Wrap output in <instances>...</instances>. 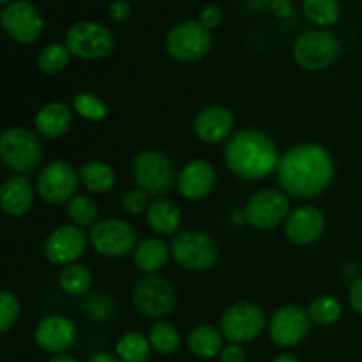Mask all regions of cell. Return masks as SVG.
<instances>
[{"mask_svg": "<svg viewBox=\"0 0 362 362\" xmlns=\"http://www.w3.org/2000/svg\"><path fill=\"white\" fill-rule=\"evenodd\" d=\"M334 161L327 148L320 144L306 141L290 147L279 158L278 182L281 191L297 200L320 197L334 180Z\"/></svg>", "mask_w": 362, "mask_h": 362, "instance_id": "obj_1", "label": "cell"}, {"mask_svg": "<svg viewBox=\"0 0 362 362\" xmlns=\"http://www.w3.org/2000/svg\"><path fill=\"white\" fill-rule=\"evenodd\" d=\"M223 158L232 175L255 182L276 173L281 156L271 134L257 127H246L230 136Z\"/></svg>", "mask_w": 362, "mask_h": 362, "instance_id": "obj_2", "label": "cell"}, {"mask_svg": "<svg viewBox=\"0 0 362 362\" xmlns=\"http://www.w3.org/2000/svg\"><path fill=\"white\" fill-rule=\"evenodd\" d=\"M172 258L179 267L189 272L211 271L219 258V246L204 230H180L170 244Z\"/></svg>", "mask_w": 362, "mask_h": 362, "instance_id": "obj_3", "label": "cell"}, {"mask_svg": "<svg viewBox=\"0 0 362 362\" xmlns=\"http://www.w3.org/2000/svg\"><path fill=\"white\" fill-rule=\"evenodd\" d=\"M0 161L16 175L30 173L41 165L42 145L34 131L11 126L0 134Z\"/></svg>", "mask_w": 362, "mask_h": 362, "instance_id": "obj_4", "label": "cell"}, {"mask_svg": "<svg viewBox=\"0 0 362 362\" xmlns=\"http://www.w3.org/2000/svg\"><path fill=\"white\" fill-rule=\"evenodd\" d=\"M131 175L138 189L156 198L168 193L177 182L172 159L158 148H144L138 152L131 163Z\"/></svg>", "mask_w": 362, "mask_h": 362, "instance_id": "obj_5", "label": "cell"}, {"mask_svg": "<svg viewBox=\"0 0 362 362\" xmlns=\"http://www.w3.org/2000/svg\"><path fill=\"white\" fill-rule=\"evenodd\" d=\"M341 53V42L334 32L327 28L306 30L296 39L292 46V57L297 66L304 71H324L338 60Z\"/></svg>", "mask_w": 362, "mask_h": 362, "instance_id": "obj_6", "label": "cell"}, {"mask_svg": "<svg viewBox=\"0 0 362 362\" xmlns=\"http://www.w3.org/2000/svg\"><path fill=\"white\" fill-rule=\"evenodd\" d=\"M64 45L76 59L101 60L112 55L115 37L108 27L98 21H76L66 30Z\"/></svg>", "mask_w": 362, "mask_h": 362, "instance_id": "obj_7", "label": "cell"}, {"mask_svg": "<svg viewBox=\"0 0 362 362\" xmlns=\"http://www.w3.org/2000/svg\"><path fill=\"white\" fill-rule=\"evenodd\" d=\"M88 243L101 257L124 258L136 250L138 232L126 219H99L88 232Z\"/></svg>", "mask_w": 362, "mask_h": 362, "instance_id": "obj_8", "label": "cell"}, {"mask_svg": "<svg viewBox=\"0 0 362 362\" xmlns=\"http://www.w3.org/2000/svg\"><path fill=\"white\" fill-rule=\"evenodd\" d=\"M267 327V317L260 304L253 300H239L225 310L219 322L223 336L228 343H251Z\"/></svg>", "mask_w": 362, "mask_h": 362, "instance_id": "obj_9", "label": "cell"}, {"mask_svg": "<svg viewBox=\"0 0 362 362\" xmlns=\"http://www.w3.org/2000/svg\"><path fill=\"white\" fill-rule=\"evenodd\" d=\"M290 198L278 187H264L250 197L243 209V219L257 230H274L290 214Z\"/></svg>", "mask_w": 362, "mask_h": 362, "instance_id": "obj_10", "label": "cell"}, {"mask_svg": "<svg viewBox=\"0 0 362 362\" xmlns=\"http://www.w3.org/2000/svg\"><path fill=\"white\" fill-rule=\"evenodd\" d=\"M133 304L138 313L161 320L175 310V286L161 274H145L134 283Z\"/></svg>", "mask_w": 362, "mask_h": 362, "instance_id": "obj_11", "label": "cell"}, {"mask_svg": "<svg viewBox=\"0 0 362 362\" xmlns=\"http://www.w3.org/2000/svg\"><path fill=\"white\" fill-rule=\"evenodd\" d=\"M165 48L173 60L193 64L205 59L212 48L211 30L198 23V20H187L177 23L166 34Z\"/></svg>", "mask_w": 362, "mask_h": 362, "instance_id": "obj_12", "label": "cell"}, {"mask_svg": "<svg viewBox=\"0 0 362 362\" xmlns=\"http://www.w3.org/2000/svg\"><path fill=\"white\" fill-rule=\"evenodd\" d=\"M80 186V173L71 163L57 159L42 166L35 179V191L42 202L49 205L67 204L76 197Z\"/></svg>", "mask_w": 362, "mask_h": 362, "instance_id": "obj_13", "label": "cell"}, {"mask_svg": "<svg viewBox=\"0 0 362 362\" xmlns=\"http://www.w3.org/2000/svg\"><path fill=\"white\" fill-rule=\"evenodd\" d=\"M311 318L300 304H285L278 308L269 320V338L279 349L299 346L311 331Z\"/></svg>", "mask_w": 362, "mask_h": 362, "instance_id": "obj_14", "label": "cell"}, {"mask_svg": "<svg viewBox=\"0 0 362 362\" xmlns=\"http://www.w3.org/2000/svg\"><path fill=\"white\" fill-rule=\"evenodd\" d=\"M0 25L9 37L21 45H32L45 32V20L28 0L9 2L0 13Z\"/></svg>", "mask_w": 362, "mask_h": 362, "instance_id": "obj_15", "label": "cell"}, {"mask_svg": "<svg viewBox=\"0 0 362 362\" xmlns=\"http://www.w3.org/2000/svg\"><path fill=\"white\" fill-rule=\"evenodd\" d=\"M88 235L83 228L76 225H60L49 232L46 237L45 246H42V255L52 265H66L74 264L81 255L87 251Z\"/></svg>", "mask_w": 362, "mask_h": 362, "instance_id": "obj_16", "label": "cell"}, {"mask_svg": "<svg viewBox=\"0 0 362 362\" xmlns=\"http://www.w3.org/2000/svg\"><path fill=\"white\" fill-rule=\"evenodd\" d=\"M76 338V325L64 315H48V317L41 318L34 331V339L39 349L52 356L66 354L67 350L73 349Z\"/></svg>", "mask_w": 362, "mask_h": 362, "instance_id": "obj_17", "label": "cell"}, {"mask_svg": "<svg viewBox=\"0 0 362 362\" xmlns=\"http://www.w3.org/2000/svg\"><path fill=\"white\" fill-rule=\"evenodd\" d=\"M235 127V117L232 110L223 105H209L197 113L193 120V131L200 141L207 145H218L228 141Z\"/></svg>", "mask_w": 362, "mask_h": 362, "instance_id": "obj_18", "label": "cell"}, {"mask_svg": "<svg viewBox=\"0 0 362 362\" xmlns=\"http://www.w3.org/2000/svg\"><path fill=\"white\" fill-rule=\"evenodd\" d=\"M325 232V216L315 205H300L290 211L285 221V235L296 246L315 244Z\"/></svg>", "mask_w": 362, "mask_h": 362, "instance_id": "obj_19", "label": "cell"}, {"mask_svg": "<svg viewBox=\"0 0 362 362\" xmlns=\"http://www.w3.org/2000/svg\"><path fill=\"white\" fill-rule=\"evenodd\" d=\"M216 180H218V173L211 161L193 159L180 170L177 177V187L186 200L200 202L212 193Z\"/></svg>", "mask_w": 362, "mask_h": 362, "instance_id": "obj_20", "label": "cell"}, {"mask_svg": "<svg viewBox=\"0 0 362 362\" xmlns=\"http://www.w3.org/2000/svg\"><path fill=\"white\" fill-rule=\"evenodd\" d=\"M34 205V187L25 175H13L0 186V209L7 216L20 218Z\"/></svg>", "mask_w": 362, "mask_h": 362, "instance_id": "obj_21", "label": "cell"}, {"mask_svg": "<svg viewBox=\"0 0 362 362\" xmlns=\"http://www.w3.org/2000/svg\"><path fill=\"white\" fill-rule=\"evenodd\" d=\"M145 219L152 232L158 237H175L180 232L182 225V212L175 202L165 197H158L151 200Z\"/></svg>", "mask_w": 362, "mask_h": 362, "instance_id": "obj_22", "label": "cell"}, {"mask_svg": "<svg viewBox=\"0 0 362 362\" xmlns=\"http://www.w3.org/2000/svg\"><path fill=\"white\" fill-rule=\"evenodd\" d=\"M34 124L35 131L42 138H49V140L62 138L64 134L69 133L71 126H73V108L59 101L48 103L39 110Z\"/></svg>", "mask_w": 362, "mask_h": 362, "instance_id": "obj_23", "label": "cell"}, {"mask_svg": "<svg viewBox=\"0 0 362 362\" xmlns=\"http://www.w3.org/2000/svg\"><path fill=\"white\" fill-rule=\"evenodd\" d=\"M170 257H172V251H170L168 243L161 237L141 240L133 251L134 267L144 274H159V271L168 264Z\"/></svg>", "mask_w": 362, "mask_h": 362, "instance_id": "obj_24", "label": "cell"}, {"mask_svg": "<svg viewBox=\"0 0 362 362\" xmlns=\"http://www.w3.org/2000/svg\"><path fill=\"white\" fill-rule=\"evenodd\" d=\"M186 346L198 359H212L219 357L225 346V336L221 329L211 324H200L187 332Z\"/></svg>", "mask_w": 362, "mask_h": 362, "instance_id": "obj_25", "label": "cell"}, {"mask_svg": "<svg viewBox=\"0 0 362 362\" xmlns=\"http://www.w3.org/2000/svg\"><path fill=\"white\" fill-rule=\"evenodd\" d=\"M80 173V184L92 194H105L115 186V172L112 166L99 159L85 161L78 170Z\"/></svg>", "mask_w": 362, "mask_h": 362, "instance_id": "obj_26", "label": "cell"}, {"mask_svg": "<svg viewBox=\"0 0 362 362\" xmlns=\"http://www.w3.org/2000/svg\"><path fill=\"white\" fill-rule=\"evenodd\" d=\"M92 281H94V276H92L90 269L83 264H78V262L62 267L59 274L60 290L71 297L87 296L90 292Z\"/></svg>", "mask_w": 362, "mask_h": 362, "instance_id": "obj_27", "label": "cell"}, {"mask_svg": "<svg viewBox=\"0 0 362 362\" xmlns=\"http://www.w3.org/2000/svg\"><path fill=\"white\" fill-rule=\"evenodd\" d=\"M151 352L148 338L136 331L124 332L115 345V356L122 362H147Z\"/></svg>", "mask_w": 362, "mask_h": 362, "instance_id": "obj_28", "label": "cell"}, {"mask_svg": "<svg viewBox=\"0 0 362 362\" xmlns=\"http://www.w3.org/2000/svg\"><path fill=\"white\" fill-rule=\"evenodd\" d=\"M306 310L313 324L327 327V325L338 324L343 315V304L338 297L331 296V293H324V296L315 297Z\"/></svg>", "mask_w": 362, "mask_h": 362, "instance_id": "obj_29", "label": "cell"}, {"mask_svg": "<svg viewBox=\"0 0 362 362\" xmlns=\"http://www.w3.org/2000/svg\"><path fill=\"white\" fill-rule=\"evenodd\" d=\"M303 11L311 23L325 28L338 23L341 16V4L339 0H304Z\"/></svg>", "mask_w": 362, "mask_h": 362, "instance_id": "obj_30", "label": "cell"}, {"mask_svg": "<svg viewBox=\"0 0 362 362\" xmlns=\"http://www.w3.org/2000/svg\"><path fill=\"white\" fill-rule=\"evenodd\" d=\"M147 338L152 350L161 356H170L180 346V332L172 322L158 320L148 329Z\"/></svg>", "mask_w": 362, "mask_h": 362, "instance_id": "obj_31", "label": "cell"}, {"mask_svg": "<svg viewBox=\"0 0 362 362\" xmlns=\"http://www.w3.org/2000/svg\"><path fill=\"white\" fill-rule=\"evenodd\" d=\"M67 218L80 228H92L99 221V205L87 194H76L66 204Z\"/></svg>", "mask_w": 362, "mask_h": 362, "instance_id": "obj_32", "label": "cell"}, {"mask_svg": "<svg viewBox=\"0 0 362 362\" xmlns=\"http://www.w3.org/2000/svg\"><path fill=\"white\" fill-rule=\"evenodd\" d=\"M71 108L88 122H101L108 117L106 103L95 94H92V92H78V94H74L73 101H71Z\"/></svg>", "mask_w": 362, "mask_h": 362, "instance_id": "obj_33", "label": "cell"}, {"mask_svg": "<svg viewBox=\"0 0 362 362\" xmlns=\"http://www.w3.org/2000/svg\"><path fill=\"white\" fill-rule=\"evenodd\" d=\"M71 53L66 48V45L53 42V45L45 46L37 53V67L45 74H59L69 66Z\"/></svg>", "mask_w": 362, "mask_h": 362, "instance_id": "obj_34", "label": "cell"}, {"mask_svg": "<svg viewBox=\"0 0 362 362\" xmlns=\"http://www.w3.org/2000/svg\"><path fill=\"white\" fill-rule=\"evenodd\" d=\"M81 308L90 320L105 322L117 313V300L110 293L95 290V292L87 293L83 297Z\"/></svg>", "mask_w": 362, "mask_h": 362, "instance_id": "obj_35", "label": "cell"}, {"mask_svg": "<svg viewBox=\"0 0 362 362\" xmlns=\"http://www.w3.org/2000/svg\"><path fill=\"white\" fill-rule=\"evenodd\" d=\"M20 317V300L14 293L0 290V334L7 332Z\"/></svg>", "mask_w": 362, "mask_h": 362, "instance_id": "obj_36", "label": "cell"}, {"mask_svg": "<svg viewBox=\"0 0 362 362\" xmlns=\"http://www.w3.org/2000/svg\"><path fill=\"white\" fill-rule=\"evenodd\" d=\"M148 194L145 191L138 189V187H133V189L126 191L120 200V205H122L124 212L129 216H140L144 212H147L148 205H151V200H148Z\"/></svg>", "mask_w": 362, "mask_h": 362, "instance_id": "obj_37", "label": "cell"}, {"mask_svg": "<svg viewBox=\"0 0 362 362\" xmlns=\"http://www.w3.org/2000/svg\"><path fill=\"white\" fill-rule=\"evenodd\" d=\"M223 21V9L218 4H207L205 7H202L200 14H198V23L204 25L207 30L218 27Z\"/></svg>", "mask_w": 362, "mask_h": 362, "instance_id": "obj_38", "label": "cell"}, {"mask_svg": "<svg viewBox=\"0 0 362 362\" xmlns=\"http://www.w3.org/2000/svg\"><path fill=\"white\" fill-rule=\"evenodd\" d=\"M246 350H244L243 345H237V343H228V345L223 346L221 354H219V361L221 362H246Z\"/></svg>", "mask_w": 362, "mask_h": 362, "instance_id": "obj_39", "label": "cell"}, {"mask_svg": "<svg viewBox=\"0 0 362 362\" xmlns=\"http://www.w3.org/2000/svg\"><path fill=\"white\" fill-rule=\"evenodd\" d=\"M349 303L352 310L362 317V276L354 278L349 286Z\"/></svg>", "mask_w": 362, "mask_h": 362, "instance_id": "obj_40", "label": "cell"}, {"mask_svg": "<svg viewBox=\"0 0 362 362\" xmlns=\"http://www.w3.org/2000/svg\"><path fill=\"white\" fill-rule=\"evenodd\" d=\"M129 14H131V6L129 2H126V0H115V2H112L108 6V16L112 18L113 21H117V23L126 21L127 18H129Z\"/></svg>", "mask_w": 362, "mask_h": 362, "instance_id": "obj_41", "label": "cell"}, {"mask_svg": "<svg viewBox=\"0 0 362 362\" xmlns=\"http://www.w3.org/2000/svg\"><path fill=\"white\" fill-rule=\"evenodd\" d=\"M269 7L274 13V16L278 18H288L293 11V6L290 0H272Z\"/></svg>", "mask_w": 362, "mask_h": 362, "instance_id": "obj_42", "label": "cell"}, {"mask_svg": "<svg viewBox=\"0 0 362 362\" xmlns=\"http://www.w3.org/2000/svg\"><path fill=\"white\" fill-rule=\"evenodd\" d=\"M240 2L250 11H264L265 7L271 6L272 0H240Z\"/></svg>", "mask_w": 362, "mask_h": 362, "instance_id": "obj_43", "label": "cell"}, {"mask_svg": "<svg viewBox=\"0 0 362 362\" xmlns=\"http://www.w3.org/2000/svg\"><path fill=\"white\" fill-rule=\"evenodd\" d=\"M87 362H122V361H120L117 356H113V354L98 352V354H94V356L88 357Z\"/></svg>", "mask_w": 362, "mask_h": 362, "instance_id": "obj_44", "label": "cell"}, {"mask_svg": "<svg viewBox=\"0 0 362 362\" xmlns=\"http://www.w3.org/2000/svg\"><path fill=\"white\" fill-rule=\"evenodd\" d=\"M46 362H78L74 359L73 356H69V354H55V356L49 357Z\"/></svg>", "mask_w": 362, "mask_h": 362, "instance_id": "obj_45", "label": "cell"}, {"mask_svg": "<svg viewBox=\"0 0 362 362\" xmlns=\"http://www.w3.org/2000/svg\"><path fill=\"white\" fill-rule=\"evenodd\" d=\"M272 362H300L297 359L296 356H292V354H281V356L274 357V361Z\"/></svg>", "mask_w": 362, "mask_h": 362, "instance_id": "obj_46", "label": "cell"}, {"mask_svg": "<svg viewBox=\"0 0 362 362\" xmlns=\"http://www.w3.org/2000/svg\"><path fill=\"white\" fill-rule=\"evenodd\" d=\"M11 2V0H0V6H4V4H6V6H7V4H9Z\"/></svg>", "mask_w": 362, "mask_h": 362, "instance_id": "obj_47", "label": "cell"}, {"mask_svg": "<svg viewBox=\"0 0 362 362\" xmlns=\"http://www.w3.org/2000/svg\"><path fill=\"white\" fill-rule=\"evenodd\" d=\"M126 2H134V0H126Z\"/></svg>", "mask_w": 362, "mask_h": 362, "instance_id": "obj_48", "label": "cell"}, {"mask_svg": "<svg viewBox=\"0 0 362 362\" xmlns=\"http://www.w3.org/2000/svg\"><path fill=\"white\" fill-rule=\"evenodd\" d=\"M359 2H362V0H359Z\"/></svg>", "mask_w": 362, "mask_h": 362, "instance_id": "obj_49", "label": "cell"}]
</instances>
